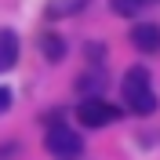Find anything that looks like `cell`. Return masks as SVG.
Returning a JSON list of instances; mask_svg holds the SVG:
<instances>
[{
	"label": "cell",
	"mask_w": 160,
	"mask_h": 160,
	"mask_svg": "<svg viewBox=\"0 0 160 160\" xmlns=\"http://www.w3.org/2000/svg\"><path fill=\"white\" fill-rule=\"evenodd\" d=\"M120 95H124V106L135 117H149L157 113V88H153V77L146 66H131L124 73V84H120Z\"/></svg>",
	"instance_id": "1"
},
{
	"label": "cell",
	"mask_w": 160,
	"mask_h": 160,
	"mask_svg": "<svg viewBox=\"0 0 160 160\" xmlns=\"http://www.w3.org/2000/svg\"><path fill=\"white\" fill-rule=\"evenodd\" d=\"M88 4H91V0H48V18H51V22L73 18V15H80Z\"/></svg>",
	"instance_id": "6"
},
{
	"label": "cell",
	"mask_w": 160,
	"mask_h": 160,
	"mask_svg": "<svg viewBox=\"0 0 160 160\" xmlns=\"http://www.w3.org/2000/svg\"><path fill=\"white\" fill-rule=\"evenodd\" d=\"M131 44L142 55H157L160 51V22H138V26H131Z\"/></svg>",
	"instance_id": "4"
},
{
	"label": "cell",
	"mask_w": 160,
	"mask_h": 160,
	"mask_svg": "<svg viewBox=\"0 0 160 160\" xmlns=\"http://www.w3.org/2000/svg\"><path fill=\"white\" fill-rule=\"evenodd\" d=\"M44 138H48V149L55 153L58 160H77L80 149H84L80 135H77L62 117H51V120H48V135H44Z\"/></svg>",
	"instance_id": "2"
},
{
	"label": "cell",
	"mask_w": 160,
	"mask_h": 160,
	"mask_svg": "<svg viewBox=\"0 0 160 160\" xmlns=\"http://www.w3.org/2000/svg\"><path fill=\"white\" fill-rule=\"evenodd\" d=\"M124 117V113L113 106V102H106V98H84L77 106V120L84 124V128H109V124H117V120Z\"/></svg>",
	"instance_id": "3"
},
{
	"label": "cell",
	"mask_w": 160,
	"mask_h": 160,
	"mask_svg": "<svg viewBox=\"0 0 160 160\" xmlns=\"http://www.w3.org/2000/svg\"><path fill=\"white\" fill-rule=\"evenodd\" d=\"M44 51H48V58H51V62H58V58H62V51H66V44H62L58 37H44Z\"/></svg>",
	"instance_id": "8"
},
{
	"label": "cell",
	"mask_w": 160,
	"mask_h": 160,
	"mask_svg": "<svg viewBox=\"0 0 160 160\" xmlns=\"http://www.w3.org/2000/svg\"><path fill=\"white\" fill-rule=\"evenodd\" d=\"M18 37L11 29H0V73H8L15 62H18Z\"/></svg>",
	"instance_id": "5"
},
{
	"label": "cell",
	"mask_w": 160,
	"mask_h": 160,
	"mask_svg": "<svg viewBox=\"0 0 160 160\" xmlns=\"http://www.w3.org/2000/svg\"><path fill=\"white\" fill-rule=\"evenodd\" d=\"M153 4H160V0H109V8L117 11V15H124V18H135L138 11L153 8Z\"/></svg>",
	"instance_id": "7"
},
{
	"label": "cell",
	"mask_w": 160,
	"mask_h": 160,
	"mask_svg": "<svg viewBox=\"0 0 160 160\" xmlns=\"http://www.w3.org/2000/svg\"><path fill=\"white\" fill-rule=\"evenodd\" d=\"M8 106H11V91H8V88H0V113L8 109Z\"/></svg>",
	"instance_id": "9"
}]
</instances>
